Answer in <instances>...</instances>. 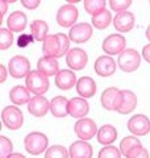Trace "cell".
<instances>
[{"label":"cell","instance_id":"6da1fadb","mask_svg":"<svg viewBox=\"0 0 150 158\" xmlns=\"http://www.w3.org/2000/svg\"><path fill=\"white\" fill-rule=\"evenodd\" d=\"M49 138L45 133L41 132H31L24 138L25 152L32 156H38L48 150Z\"/></svg>","mask_w":150,"mask_h":158},{"label":"cell","instance_id":"7a4b0ae2","mask_svg":"<svg viewBox=\"0 0 150 158\" xmlns=\"http://www.w3.org/2000/svg\"><path fill=\"white\" fill-rule=\"evenodd\" d=\"M25 86L32 94H34V96H42L48 92L50 83L45 74L40 73L38 70H33L25 78Z\"/></svg>","mask_w":150,"mask_h":158},{"label":"cell","instance_id":"3957f363","mask_svg":"<svg viewBox=\"0 0 150 158\" xmlns=\"http://www.w3.org/2000/svg\"><path fill=\"white\" fill-rule=\"evenodd\" d=\"M117 65L124 73H133L141 65V56L136 49H125L117 58Z\"/></svg>","mask_w":150,"mask_h":158},{"label":"cell","instance_id":"277c9868","mask_svg":"<svg viewBox=\"0 0 150 158\" xmlns=\"http://www.w3.org/2000/svg\"><path fill=\"white\" fill-rule=\"evenodd\" d=\"M2 121L8 129L17 131L23 127L24 123V115L21 110H19L15 106H7L2 111Z\"/></svg>","mask_w":150,"mask_h":158},{"label":"cell","instance_id":"5b68a950","mask_svg":"<svg viewBox=\"0 0 150 158\" xmlns=\"http://www.w3.org/2000/svg\"><path fill=\"white\" fill-rule=\"evenodd\" d=\"M100 103L107 111H119L123 103V91L116 87H108L100 96Z\"/></svg>","mask_w":150,"mask_h":158},{"label":"cell","instance_id":"8992f818","mask_svg":"<svg viewBox=\"0 0 150 158\" xmlns=\"http://www.w3.org/2000/svg\"><path fill=\"white\" fill-rule=\"evenodd\" d=\"M79 17V11L78 8L73 6V4H65L61 8L57 11V24L59 27H63V28H69V27H74L77 20Z\"/></svg>","mask_w":150,"mask_h":158},{"label":"cell","instance_id":"52a82bcc","mask_svg":"<svg viewBox=\"0 0 150 158\" xmlns=\"http://www.w3.org/2000/svg\"><path fill=\"white\" fill-rule=\"evenodd\" d=\"M8 71L15 79L27 78L31 73V62L24 56H15L8 63Z\"/></svg>","mask_w":150,"mask_h":158},{"label":"cell","instance_id":"ba28073f","mask_svg":"<svg viewBox=\"0 0 150 158\" xmlns=\"http://www.w3.org/2000/svg\"><path fill=\"white\" fill-rule=\"evenodd\" d=\"M74 132L82 141L91 140L98 135V127L91 118H79L74 125Z\"/></svg>","mask_w":150,"mask_h":158},{"label":"cell","instance_id":"9c48e42d","mask_svg":"<svg viewBox=\"0 0 150 158\" xmlns=\"http://www.w3.org/2000/svg\"><path fill=\"white\" fill-rule=\"evenodd\" d=\"M125 44L127 40L124 36L117 33L109 34V36L103 41V50L107 53L109 57L111 56H120L125 50Z\"/></svg>","mask_w":150,"mask_h":158},{"label":"cell","instance_id":"30bf717a","mask_svg":"<svg viewBox=\"0 0 150 158\" xmlns=\"http://www.w3.org/2000/svg\"><path fill=\"white\" fill-rule=\"evenodd\" d=\"M87 62H88L87 53L81 48L71 49L66 56V65L69 66V69H73V70L77 71L83 70L87 66Z\"/></svg>","mask_w":150,"mask_h":158},{"label":"cell","instance_id":"8fae6325","mask_svg":"<svg viewBox=\"0 0 150 158\" xmlns=\"http://www.w3.org/2000/svg\"><path fill=\"white\" fill-rule=\"evenodd\" d=\"M92 37V27L88 23H79L70 28L69 38L75 44H84Z\"/></svg>","mask_w":150,"mask_h":158},{"label":"cell","instance_id":"7c38bea8","mask_svg":"<svg viewBox=\"0 0 150 158\" xmlns=\"http://www.w3.org/2000/svg\"><path fill=\"white\" fill-rule=\"evenodd\" d=\"M128 129L134 136H146L150 132V120L145 115H134L128 120Z\"/></svg>","mask_w":150,"mask_h":158},{"label":"cell","instance_id":"4fadbf2b","mask_svg":"<svg viewBox=\"0 0 150 158\" xmlns=\"http://www.w3.org/2000/svg\"><path fill=\"white\" fill-rule=\"evenodd\" d=\"M94 69H95V73H96L99 77L107 78V77L113 75L115 71H116V62L109 56H100L96 61H95Z\"/></svg>","mask_w":150,"mask_h":158},{"label":"cell","instance_id":"5bb4252c","mask_svg":"<svg viewBox=\"0 0 150 158\" xmlns=\"http://www.w3.org/2000/svg\"><path fill=\"white\" fill-rule=\"evenodd\" d=\"M90 112V104L84 98H73L69 100V115L75 118H84Z\"/></svg>","mask_w":150,"mask_h":158},{"label":"cell","instance_id":"9a60e30c","mask_svg":"<svg viewBox=\"0 0 150 158\" xmlns=\"http://www.w3.org/2000/svg\"><path fill=\"white\" fill-rule=\"evenodd\" d=\"M134 15L132 12H120L117 13L113 19V25L116 28V31L120 33H128L131 32L134 27Z\"/></svg>","mask_w":150,"mask_h":158},{"label":"cell","instance_id":"2e32d148","mask_svg":"<svg viewBox=\"0 0 150 158\" xmlns=\"http://www.w3.org/2000/svg\"><path fill=\"white\" fill-rule=\"evenodd\" d=\"M77 75L73 70L63 69L56 75V86L62 91L71 90L74 86H77Z\"/></svg>","mask_w":150,"mask_h":158},{"label":"cell","instance_id":"e0dca14e","mask_svg":"<svg viewBox=\"0 0 150 158\" xmlns=\"http://www.w3.org/2000/svg\"><path fill=\"white\" fill-rule=\"evenodd\" d=\"M28 111L36 117H42L50 111V103L44 96H34L28 103Z\"/></svg>","mask_w":150,"mask_h":158},{"label":"cell","instance_id":"ac0fdd59","mask_svg":"<svg viewBox=\"0 0 150 158\" xmlns=\"http://www.w3.org/2000/svg\"><path fill=\"white\" fill-rule=\"evenodd\" d=\"M42 53L45 57L52 58H61V44L57 34H50L45 38L42 44Z\"/></svg>","mask_w":150,"mask_h":158},{"label":"cell","instance_id":"d6986e66","mask_svg":"<svg viewBox=\"0 0 150 158\" xmlns=\"http://www.w3.org/2000/svg\"><path fill=\"white\" fill-rule=\"evenodd\" d=\"M28 24V19L27 15L21 11H15L8 16L7 19V27L12 33H20L27 28Z\"/></svg>","mask_w":150,"mask_h":158},{"label":"cell","instance_id":"ffe728a7","mask_svg":"<svg viewBox=\"0 0 150 158\" xmlns=\"http://www.w3.org/2000/svg\"><path fill=\"white\" fill-rule=\"evenodd\" d=\"M37 70L45 74L46 77H56L61 71L59 70V63L57 58L52 57H42L37 62Z\"/></svg>","mask_w":150,"mask_h":158},{"label":"cell","instance_id":"44dd1931","mask_svg":"<svg viewBox=\"0 0 150 158\" xmlns=\"http://www.w3.org/2000/svg\"><path fill=\"white\" fill-rule=\"evenodd\" d=\"M77 92L81 95V98L88 99L92 98L96 94V83L91 77H82L77 82Z\"/></svg>","mask_w":150,"mask_h":158},{"label":"cell","instance_id":"7402d4cb","mask_svg":"<svg viewBox=\"0 0 150 158\" xmlns=\"http://www.w3.org/2000/svg\"><path fill=\"white\" fill-rule=\"evenodd\" d=\"M70 158H92V146L86 141H75L69 148Z\"/></svg>","mask_w":150,"mask_h":158},{"label":"cell","instance_id":"603a6c76","mask_svg":"<svg viewBox=\"0 0 150 158\" xmlns=\"http://www.w3.org/2000/svg\"><path fill=\"white\" fill-rule=\"evenodd\" d=\"M96 137H98L99 144L109 146L117 140V131H116V128H115L113 125H111V124L103 125V127L99 128Z\"/></svg>","mask_w":150,"mask_h":158},{"label":"cell","instance_id":"cb8c5ba5","mask_svg":"<svg viewBox=\"0 0 150 158\" xmlns=\"http://www.w3.org/2000/svg\"><path fill=\"white\" fill-rule=\"evenodd\" d=\"M141 148H144L141 141L134 136L124 137L121 140V142H120V152H121V154H124L127 158L132 157L134 153H136L137 150H140Z\"/></svg>","mask_w":150,"mask_h":158},{"label":"cell","instance_id":"d4e9b609","mask_svg":"<svg viewBox=\"0 0 150 158\" xmlns=\"http://www.w3.org/2000/svg\"><path fill=\"white\" fill-rule=\"evenodd\" d=\"M9 99L15 106H24L25 103L31 102V91L27 86H15L9 92Z\"/></svg>","mask_w":150,"mask_h":158},{"label":"cell","instance_id":"484cf974","mask_svg":"<svg viewBox=\"0 0 150 158\" xmlns=\"http://www.w3.org/2000/svg\"><path fill=\"white\" fill-rule=\"evenodd\" d=\"M50 112L54 117L62 118L69 113V100L65 96H56L50 102Z\"/></svg>","mask_w":150,"mask_h":158},{"label":"cell","instance_id":"4316f807","mask_svg":"<svg viewBox=\"0 0 150 158\" xmlns=\"http://www.w3.org/2000/svg\"><path fill=\"white\" fill-rule=\"evenodd\" d=\"M137 107V96L136 94L131 90H123V103L121 107L119 108V111L121 115H128L132 111H134V108Z\"/></svg>","mask_w":150,"mask_h":158},{"label":"cell","instance_id":"83f0119b","mask_svg":"<svg viewBox=\"0 0 150 158\" xmlns=\"http://www.w3.org/2000/svg\"><path fill=\"white\" fill-rule=\"evenodd\" d=\"M29 28H31V34L34 38V41H42L44 42L45 38L49 36L48 34L49 25L44 21V20H34Z\"/></svg>","mask_w":150,"mask_h":158},{"label":"cell","instance_id":"f1b7e54d","mask_svg":"<svg viewBox=\"0 0 150 158\" xmlns=\"http://www.w3.org/2000/svg\"><path fill=\"white\" fill-rule=\"evenodd\" d=\"M111 21H112V15H111V12H109L108 9H104V11H102L100 13L92 16V19H91L92 25L95 28L100 29V31L106 29L109 24H111Z\"/></svg>","mask_w":150,"mask_h":158},{"label":"cell","instance_id":"f546056e","mask_svg":"<svg viewBox=\"0 0 150 158\" xmlns=\"http://www.w3.org/2000/svg\"><path fill=\"white\" fill-rule=\"evenodd\" d=\"M83 4H84L86 12L88 15H91V16H95V15L104 11L107 6V3L104 0H84Z\"/></svg>","mask_w":150,"mask_h":158},{"label":"cell","instance_id":"4dcf8cb0","mask_svg":"<svg viewBox=\"0 0 150 158\" xmlns=\"http://www.w3.org/2000/svg\"><path fill=\"white\" fill-rule=\"evenodd\" d=\"M70 153L62 145H53L45 153V158H69Z\"/></svg>","mask_w":150,"mask_h":158},{"label":"cell","instance_id":"1f68e13d","mask_svg":"<svg viewBox=\"0 0 150 158\" xmlns=\"http://www.w3.org/2000/svg\"><path fill=\"white\" fill-rule=\"evenodd\" d=\"M13 44V34L8 28L0 29V49L2 50H7L12 46Z\"/></svg>","mask_w":150,"mask_h":158},{"label":"cell","instance_id":"d6a6232c","mask_svg":"<svg viewBox=\"0 0 150 158\" xmlns=\"http://www.w3.org/2000/svg\"><path fill=\"white\" fill-rule=\"evenodd\" d=\"M13 145L9 138L0 136V158H8L11 154H13Z\"/></svg>","mask_w":150,"mask_h":158},{"label":"cell","instance_id":"836d02e7","mask_svg":"<svg viewBox=\"0 0 150 158\" xmlns=\"http://www.w3.org/2000/svg\"><path fill=\"white\" fill-rule=\"evenodd\" d=\"M98 158H121V152L116 146H112V145L104 146L99 152Z\"/></svg>","mask_w":150,"mask_h":158},{"label":"cell","instance_id":"e575fe53","mask_svg":"<svg viewBox=\"0 0 150 158\" xmlns=\"http://www.w3.org/2000/svg\"><path fill=\"white\" fill-rule=\"evenodd\" d=\"M132 6V0H109V7L115 12H125V9Z\"/></svg>","mask_w":150,"mask_h":158},{"label":"cell","instance_id":"d590c367","mask_svg":"<svg viewBox=\"0 0 150 158\" xmlns=\"http://www.w3.org/2000/svg\"><path fill=\"white\" fill-rule=\"evenodd\" d=\"M57 36L59 38V44H61V57L67 56V53L71 50L70 49V38L65 33H57Z\"/></svg>","mask_w":150,"mask_h":158},{"label":"cell","instance_id":"8d00e7d4","mask_svg":"<svg viewBox=\"0 0 150 158\" xmlns=\"http://www.w3.org/2000/svg\"><path fill=\"white\" fill-rule=\"evenodd\" d=\"M21 4L27 9H36L41 4V2L40 0H21Z\"/></svg>","mask_w":150,"mask_h":158},{"label":"cell","instance_id":"74e56055","mask_svg":"<svg viewBox=\"0 0 150 158\" xmlns=\"http://www.w3.org/2000/svg\"><path fill=\"white\" fill-rule=\"evenodd\" d=\"M33 40H34V38H33L32 36H28V34H21V36L19 37V41H17V44H19V46L25 48V46H27L29 42H32Z\"/></svg>","mask_w":150,"mask_h":158},{"label":"cell","instance_id":"f35d334b","mask_svg":"<svg viewBox=\"0 0 150 158\" xmlns=\"http://www.w3.org/2000/svg\"><path fill=\"white\" fill-rule=\"evenodd\" d=\"M129 158H149V152L145 149V148H141L140 150H137L132 157Z\"/></svg>","mask_w":150,"mask_h":158},{"label":"cell","instance_id":"ab89813d","mask_svg":"<svg viewBox=\"0 0 150 158\" xmlns=\"http://www.w3.org/2000/svg\"><path fill=\"white\" fill-rule=\"evenodd\" d=\"M142 58L148 63H150V44H148V45H145L142 48Z\"/></svg>","mask_w":150,"mask_h":158},{"label":"cell","instance_id":"60d3db41","mask_svg":"<svg viewBox=\"0 0 150 158\" xmlns=\"http://www.w3.org/2000/svg\"><path fill=\"white\" fill-rule=\"evenodd\" d=\"M7 81V69L4 65H0V82L4 83Z\"/></svg>","mask_w":150,"mask_h":158},{"label":"cell","instance_id":"b9f144b4","mask_svg":"<svg viewBox=\"0 0 150 158\" xmlns=\"http://www.w3.org/2000/svg\"><path fill=\"white\" fill-rule=\"evenodd\" d=\"M0 6H2V16H4V13H6L7 9H8V2L2 0V2H0Z\"/></svg>","mask_w":150,"mask_h":158},{"label":"cell","instance_id":"7bdbcfd3","mask_svg":"<svg viewBox=\"0 0 150 158\" xmlns=\"http://www.w3.org/2000/svg\"><path fill=\"white\" fill-rule=\"evenodd\" d=\"M8 158H25V156H23L21 153H13V154H11Z\"/></svg>","mask_w":150,"mask_h":158},{"label":"cell","instance_id":"ee69618b","mask_svg":"<svg viewBox=\"0 0 150 158\" xmlns=\"http://www.w3.org/2000/svg\"><path fill=\"white\" fill-rule=\"evenodd\" d=\"M146 38H148L149 41H150V25L146 28Z\"/></svg>","mask_w":150,"mask_h":158},{"label":"cell","instance_id":"f6af8a7d","mask_svg":"<svg viewBox=\"0 0 150 158\" xmlns=\"http://www.w3.org/2000/svg\"><path fill=\"white\" fill-rule=\"evenodd\" d=\"M149 4H150V2H149Z\"/></svg>","mask_w":150,"mask_h":158}]
</instances>
